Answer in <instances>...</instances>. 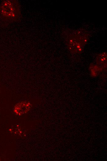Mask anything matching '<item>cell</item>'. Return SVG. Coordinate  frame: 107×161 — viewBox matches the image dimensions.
Listing matches in <instances>:
<instances>
[{
  "mask_svg": "<svg viewBox=\"0 0 107 161\" xmlns=\"http://www.w3.org/2000/svg\"><path fill=\"white\" fill-rule=\"evenodd\" d=\"M88 38V34L86 32L76 31L68 36L66 44L70 51L74 53H78L81 51Z\"/></svg>",
  "mask_w": 107,
  "mask_h": 161,
  "instance_id": "obj_1",
  "label": "cell"
},
{
  "mask_svg": "<svg viewBox=\"0 0 107 161\" xmlns=\"http://www.w3.org/2000/svg\"><path fill=\"white\" fill-rule=\"evenodd\" d=\"M0 11L1 15L6 19L16 20L20 14L19 4L16 0L5 1L1 5Z\"/></svg>",
  "mask_w": 107,
  "mask_h": 161,
  "instance_id": "obj_2",
  "label": "cell"
},
{
  "mask_svg": "<svg viewBox=\"0 0 107 161\" xmlns=\"http://www.w3.org/2000/svg\"><path fill=\"white\" fill-rule=\"evenodd\" d=\"M97 63L103 67L106 66V53H103L99 55L97 58Z\"/></svg>",
  "mask_w": 107,
  "mask_h": 161,
  "instance_id": "obj_3",
  "label": "cell"
}]
</instances>
